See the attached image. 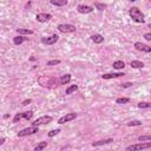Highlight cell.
Instances as JSON below:
<instances>
[{"label": "cell", "instance_id": "cell-2", "mask_svg": "<svg viewBox=\"0 0 151 151\" xmlns=\"http://www.w3.org/2000/svg\"><path fill=\"white\" fill-rule=\"evenodd\" d=\"M39 132V126H30V128H26V129H23L21 131L18 132V137H26V136H31V135H34Z\"/></svg>", "mask_w": 151, "mask_h": 151}, {"label": "cell", "instance_id": "cell-32", "mask_svg": "<svg viewBox=\"0 0 151 151\" xmlns=\"http://www.w3.org/2000/svg\"><path fill=\"white\" fill-rule=\"evenodd\" d=\"M31 102H32V100H31V99H26V100H24V102H23L21 104H23V105L25 106V105H28V104H30V103H31Z\"/></svg>", "mask_w": 151, "mask_h": 151}, {"label": "cell", "instance_id": "cell-14", "mask_svg": "<svg viewBox=\"0 0 151 151\" xmlns=\"http://www.w3.org/2000/svg\"><path fill=\"white\" fill-rule=\"evenodd\" d=\"M91 40L95 44H102L104 42V37L102 34H93L91 36Z\"/></svg>", "mask_w": 151, "mask_h": 151}, {"label": "cell", "instance_id": "cell-5", "mask_svg": "<svg viewBox=\"0 0 151 151\" xmlns=\"http://www.w3.org/2000/svg\"><path fill=\"white\" fill-rule=\"evenodd\" d=\"M52 117L51 116H43V117H39V118H37L34 122L32 123V125L33 126H40V125H45V124H47V123H51L52 122Z\"/></svg>", "mask_w": 151, "mask_h": 151}, {"label": "cell", "instance_id": "cell-11", "mask_svg": "<svg viewBox=\"0 0 151 151\" xmlns=\"http://www.w3.org/2000/svg\"><path fill=\"white\" fill-rule=\"evenodd\" d=\"M36 19L38 20L39 23H46V21H48V20L52 19V14H50V13H39V14H37Z\"/></svg>", "mask_w": 151, "mask_h": 151}, {"label": "cell", "instance_id": "cell-9", "mask_svg": "<svg viewBox=\"0 0 151 151\" xmlns=\"http://www.w3.org/2000/svg\"><path fill=\"white\" fill-rule=\"evenodd\" d=\"M135 48L138 50V51H142V52H145V53H150L151 52V47L146 44H143L140 42H137L135 43Z\"/></svg>", "mask_w": 151, "mask_h": 151}, {"label": "cell", "instance_id": "cell-27", "mask_svg": "<svg viewBox=\"0 0 151 151\" xmlns=\"http://www.w3.org/2000/svg\"><path fill=\"white\" fill-rule=\"evenodd\" d=\"M60 64V60L59 59H53V60H50L47 62V66H53V65H59Z\"/></svg>", "mask_w": 151, "mask_h": 151}, {"label": "cell", "instance_id": "cell-33", "mask_svg": "<svg viewBox=\"0 0 151 151\" xmlns=\"http://www.w3.org/2000/svg\"><path fill=\"white\" fill-rule=\"evenodd\" d=\"M5 143V138H1V139H0V145H3Z\"/></svg>", "mask_w": 151, "mask_h": 151}, {"label": "cell", "instance_id": "cell-8", "mask_svg": "<svg viewBox=\"0 0 151 151\" xmlns=\"http://www.w3.org/2000/svg\"><path fill=\"white\" fill-rule=\"evenodd\" d=\"M76 118H77V113H74V112H71V113H66L65 116L60 117V118L58 119V123H59V124H65V123H67V122H71V120L76 119Z\"/></svg>", "mask_w": 151, "mask_h": 151}, {"label": "cell", "instance_id": "cell-21", "mask_svg": "<svg viewBox=\"0 0 151 151\" xmlns=\"http://www.w3.org/2000/svg\"><path fill=\"white\" fill-rule=\"evenodd\" d=\"M17 33L19 34H33V31L27 28H17Z\"/></svg>", "mask_w": 151, "mask_h": 151}, {"label": "cell", "instance_id": "cell-4", "mask_svg": "<svg viewBox=\"0 0 151 151\" xmlns=\"http://www.w3.org/2000/svg\"><path fill=\"white\" fill-rule=\"evenodd\" d=\"M76 26L71 24H60L58 25V31L62 33H73L76 32Z\"/></svg>", "mask_w": 151, "mask_h": 151}, {"label": "cell", "instance_id": "cell-26", "mask_svg": "<svg viewBox=\"0 0 151 151\" xmlns=\"http://www.w3.org/2000/svg\"><path fill=\"white\" fill-rule=\"evenodd\" d=\"M140 125H142L140 120H132V122L128 123V126H140Z\"/></svg>", "mask_w": 151, "mask_h": 151}, {"label": "cell", "instance_id": "cell-3", "mask_svg": "<svg viewBox=\"0 0 151 151\" xmlns=\"http://www.w3.org/2000/svg\"><path fill=\"white\" fill-rule=\"evenodd\" d=\"M151 148V142H140L138 144H132L126 148L128 151H136V150H144V149H150Z\"/></svg>", "mask_w": 151, "mask_h": 151}, {"label": "cell", "instance_id": "cell-24", "mask_svg": "<svg viewBox=\"0 0 151 151\" xmlns=\"http://www.w3.org/2000/svg\"><path fill=\"white\" fill-rule=\"evenodd\" d=\"M130 102V99L129 98H117L116 99V103L117 104H126Z\"/></svg>", "mask_w": 151, "mask_h": 151}, {"label": "cell", "instance_id": "cell-13", "mask_svg": "<svg viewBox=\"0 0 151 151\" xmlns=\"http://www.w3.org/2000/svg\"><path fill=\"white\" fill-rule=\"evenodd\" d=\"M113 139L112 138H107V139H102V140H98V142H93L92 143V146H100V145H106V144H110L112 143Z\"/></svg>", "mask_w": 151, "mask_h": 151}, {"label": "cell", "instance_id": "cell-35", "mask_svg": "<svg viewBox=\"0 0 151 151\" xmlns=\"http://www.w3.org/2000/svg\"><path fill=\"white\" fill-rule=\"evenodd\" d=\"M130 1H136V0H130Z\"/></svg>", "mask_w": 151, "mask_h": 151}, {"label": "cell", "instance_id": "cell-7", "mask_svg": "<svg viewBox=\"0 0 151 151\" xmlns=\"http://www.w3.org/2000/svg\"><path fill=\"white\" fill-rule=\"evenodd\" d=\"M59 36L58 34H52L51 37H43L42 38V43L44 45H53L58 42Z\"/></svg>", "mask_w": 151, "mask_h": 151}, {"label": "cell", "instance_id": "cell-25", "mask_svg": "<svg viewBox=\"0 0 151 151\" xmlns=\"http://www.w3.org/2000/svg\"><path fill=\"white\" fill-rule=\"evenodd\" d=\"M139 142H146V140H151V135H145V136H139L138 137Z\"/></svg>", "mask_w": 151, "mask_h": 151}, {"label": "cell", "instance_id": "cell-34", "mask_svg": "<svg viewBox=\"0 0 151 151\" xmlns=\"http://www.w3.org/2000/svg\"><path fill=\"white\" fill-rule=\"evenodd\" d=\"M149 28H151V24H149Z\"/></svg>", "mask_w": 151, "mask_h": 151}, {"label": "cell", "instance_id": "cell-12", "mask_svg": "<svg viewBox=\"0 0 151 151\" xmlns=\"http://www.w3.org/2000/svg\"><path fill=\"white\" fill-rule=\"evenodd\" d=\"M125 76L123 72H117V73H106V74H103L102 78L103 79H113V78H119V77H123Z\"/></svg>", "mask_w": 151, "mask_h": 151}, {"label": "cell", "instance_id": "cell-16", "mask_svg": "<svg viewBox=\"0 0 151 151\" xmlns=\"http://www.w3.org/2000/svg\"><path fill=\"white\" fill-rule=\"evenodd\" d=\"M130 66L132 68H143L144 67V63L143 62H139V60H132L130 63Z\"/></svg>", "mask_w": 151, "mask_h": 151}, {"label": "cell", "instance_id": "cell-15", "mask_svg": "<svg viewBox=\"0 0 151 151\" xmlns=\"http://www.w3.org/2000/svg\"><path fill=\"white\" fill-rule=\"evenodd\" d=\"M70 82H71V74L66 73V74H64V76L60 77V84H62V85H66Z\"/></svg>", "mask_w": 151, "mask_h": 151}, {"label": "cell", "instance_id": "cell-20", "mask_svg": "<svg viewBox=\"0 0 151 151\" xmlns=\"http://www.w3.org/2000/svg\"><path fill=\"white\" fill-rule=\"evenodd\" d=\"M78 90V85H71V86H68L67 89H66V91H65V93L66 95H71V93H73V92H76Z\"/></svg>", "mask_w": 151, "mask_h": 151}, {"label": "cell", "instance_id": "cell-31", "mask_svg": "<svg viewBox=\"0 0 151 151\" xmlns=\"http://www.w3.org/2000/svg\"><path fill=\"white\" fill-rule=\"evenodd\" d=\"M144 38H145L146 40H149V42H151V33H145V34H144Z\"/></svg>", "mask_w": 151, "mask_h": 151}, {"label": "cell", "instance_id": "cell-30", "mask_svg": "<svg viewBox=\"0 0 151 151\" xmlns=\"http://www.w3.org/2000/svg\"><path fill=\"white\" fill-rule=\"evenodd\" d=\"M120 86L126 89V87H130V86H132V83H124V84H120Z\"/></svg>", "mask_w": 151, "mask_h": 151}, {"label": "cell", "instance_id": "cell-19", "mask_svg": "<svg viewBox=\"0 0 151 151\" xmlns=\"http://www.w3.org/2000/svg\"><path fill=\"white\" fill-rule=\"evenodd\" d=\"M113 68H117V70H120V68H124L125 67V63L122 62V60H117V62H115L112 64Z\"/></svg>", "mask_w": 151, "mask_h": 151}, {"label": "cell", "instance_id": "cell-29", "mask_svg": "<svg viewBox=\"0 0 151 151\" xmlns=\"http://www.w3.org/2000/svg\"><path fill=\"white\" fill-rule=\"evenodd\" d=\"M95 6H96L97 9H99V11H103V9L106 8V5H104V4H99V3H96Z\"/></svg>", "mask_w": 151, "mask_h": 151}, {"label": "cell", "instance_id": "cell-1", "mask_svg": "<svg viewBox=\"0 0 151 151\" xmlns=\"http://www.w3.org/2000/svg\"><path fill=\"white\" fill-rule=\"evenodd\" d=\"M129 14L131 17V19L136 23H144L145 19H144V14L142 13V11L138 8V7H131L129 9Z\"/></svg>", "mask_w": 151, "mask_h": 151}, {"label": "cell", "instance_id": "cell-28", "mask_svg": "<svg viewBox=\"0 0 151 151\" xmlns=\"http://www.w3.org/2000/svg\"><path fill=\"white\" fill-rule=\"evenodd\" d=\"M59 132H60V129L52 130V131H50V132H48V137H54V136H57Z\"/></svg>", "mask_w": 151, "mask_h": 151}, {"label": "cell", "instance_id": "cell-6", "mask_svg": "<svg viewBox=\"0 0 151 151\" xmlns=\"http://www.w3.org/2000/svg\"><path fill=\"white\" fill-rule=\"evenodd\" d=\"M33 116V111H25V112H21V113H17L13 118V123H18L20 119H31Z\"/></svg>", "mask_w": 151, "mask_h": 151}, {"label": "cell", "instance_id": "cell-22", "mask_svg": "<svg viewBox=\"0 0 151 151\" xmlns=\"http://www.w3.org/2000/svg\"><path fill=\"white\" fill-rule=\"evenodd\" d=\"M47 146V142H40L36 148H34V151H42L43 149H45Z\"/></svg>", "mask_w": 151, "mask_h": 151}, {"label": "cell", "instance_id": "cell-17", "mask_svg": "<svg viewBox=\"0 0 151 151\" xmlns=\"http://www.w3.org/2000/svg\"><path fill=\"white\" fill-rule=\"evenodd\" d=\"M51 3L53 6H57V7H62V6H65L67 4V0H51Z\"/></svg>", "mask_w": 151, "mask_h": 151}, {"label": "cell", "instance_id": "cell-18", "mask_svg": "<svg viewBox=\"0 0 151 151\" xmlns=\"http://www.w3.org/2000/svg\"><path fill=\"white\" fill-rule=\"evenodd\" d=\"M25 38L23 37V36H17V37H14L13 38V43L15 44V45H21L24 42H25Z\"/></svg>", "mask_w": 151, "mask_h": 151}, {"label": "cell", "instance_id": "cell-10", "mask_svg": "<svg viewBox=\"0 0 151 151\" xmlns=\"http://www.w3.org/2000/svg\"><path fill=\"white\" fill-rule=\"evenodd\" d=\"M77 11L80 14H89L93 11V7L92 6H87V5H79L77 7Z\"/></svg>", "mask_w": 151, "mask_h": 151}, {"label": "cell", "instance_id": "cell-23", "mask_svg": "<svg viewBox=\"0 0 151 151\" xmlns=\"http://www.w3.org/2000/svg\"><path fill=\"white\" fill-rule=\"evenodd\" d=\"M139 109H150L151 107V103H146V102H140L138 104Z\"/></svg>", "mask_w": 151, "mask_h": 151}]
</instances>
